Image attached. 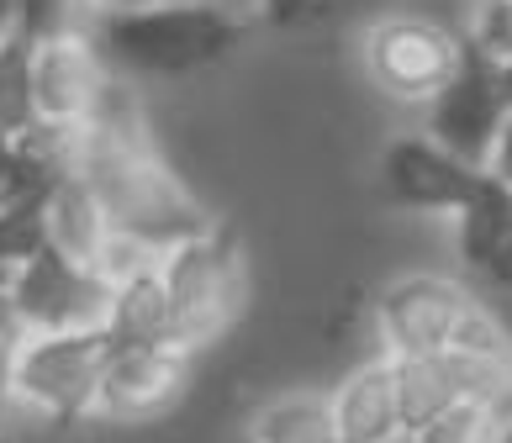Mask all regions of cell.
Returning <instances> with one entry per match:
<instances>
[{
    "label": "cell",
    "instance_id": "6da1fadb",
    "mask_svg": "<svg viewBox=\"0 0 512 443\" xmlns=\"http://www.w3.org/2000/svg\"><path fill=\"white\" fill-rule=\"evenodd\" d=\"M80 175L106 206L111 227L159 259L212 227V211L164 159L154 122L138 101V85L127 80H111L96 117L80 132Z\"/></svg>",
    "mask_w": 512,
    "mask_h": 443
},
{
    "label": "cell",
    "instance_id": "7a4b0ae2",
    "mask_svg": "<svg viewBox=\"0 0 512 443\" xmlns=\"http://www.w3.org/2000/svg\"><path fill=\"white\" fill-rule=\"evenodd\" d=\"M243 16L227 0H180L148 11H101L90 37L101 59L127 85L138 80H191L233 53Z\"/></svg>",
    "mask_w": 512,
    "mask_h": 443
},
{
    "label": "cell",
    "instance_id": "3957f363",
    "mask_svg": "<svg viewBox=\"0 0 512 443\" xmlns=\"http://www.w3.org/2000/svg\"><path fill=\"white\" fill-rule=\"evenodd\" d=\"M164 291H169V333L175 349L185 354H206L217 338H227L249 306V259L233 243V233H222L212 222L201 238L169 248L159 259Z\"/></svg>",
    "mask_w": 512,
    "mask_h": 443
},
{
    "label": "cell",
    "instance_id": "277c9868",
    "mask_svg": "<svg viewBox=\"0 0 512 443\" xmlns=\"http://www.w3.org/2000/svg\"><path fill=\"white\" fill-rule=\"evenodd\" d=\"M106 359H111V338L101 327H80V333H27L16 359H11V417H32L43 428L96 422Z\"/></svg>",
    "mask_w": 512,
    "mask_h": 443
},
{
    "label": "cell",
    "instance_id": "5b68a950",
    "mask_svg": "<svg viewBox=\"0 0 512 443\" xmlns=\"http://www.w3.org/2000/svg\"><path fill=\"white\" fill-rule=\"evenodd\" d=\"M370 85L402 106H428L465 64V32L423 11H386L359 37Z\"/></svg>",
    "mask_w": 512,
    "mask_h": 443
},
{
    "label": "cell",
    "instance_id": "8992f818",
    "mask_svg": "<svg viewBox=\"0 0 512 443\" xmlns=\"http://www.w3.org/2000/svg\"><path fill=\"white\" fill-rule=\"evenodd\" d=\"M470 285L454 275H433V269H412L396 275L381 296H375V338H381L386 359L407 354H449L460 322L470 317Z\"/></svg>",
    "mask_w": 512,
    "mask_h": 443
},
{
    "label": "cell",
    "instance_id": "52a82bcc",
    "mask_svg": "<svg viewBox=\"0 0 512 443\" xmlns=\"http://www.w3.org/2000/svg\"><path fill=\"white\" fill-rule=\"evenodd\" d=\"M111 64L101 59L90 32H48L32 37V111L37 127L85 132L101 95L111 90Z\"/></svg>",
    "mask_w": 512,
    "mask_h": 443
},
{
    "label": "cell",
    "instance_id": "ba28073f",
    "mask_svg": "<svg viewBox=\"0 0 512 443\" xmlns=\"http://www.w3.org/2000/svg\"><path fill=\"white\" fill-rule=\"evenodd\" d=\"M106 291L111 285L96 269L64 259L59 248H48V243L37 248L6 285V296H11L27 333H80V327H101Z\"/></svg>",
    "mask_w": 512,
    "mask_h": 443
},
{
    "label": "cell",
    "instance_id": "9c48e42d",
    "mask_svg": "<svg viewBox=\"0 0 512 443\" xmlns=\"http://www.w3.org/2000/svg\"><path fill=\"white\" fill-rule=\"evenodd\" d=\"M196 375V359L175 349V343H143V349H111L96 417L111 428H138V422L164 417L185 396Z\"/></svg>",
    "mask_w": 512,
    "mask_h": 443
},
{
    "label": "cell",
    "instance_id": "30bf717a",
    "mask_svg": "<svg viewBox=\"0 0 512 443\" xmlns=\"http://www.w3.org/2000/svg\"><path fill=\"white\" fill-rule=\"evenodd\" d=\"M481 180L486 175L476 164L444 153L433 138H423V132L396 138L381 153V190H386V201L407 206V211H428V217H454V211L476 196Z\"/></svg>",
    "mask_w": 512,
    "mask_h": 443
},
{
    "label": "cell",
    "instance_id": "8fae6325",
    "mask_svg": "<svg viewBox=\"0 0 512 443\" xmlns=\"http://www.w3.org/2000/svg\"><path fill=\"white\" fill-rule=\"evenodd\" d=\"M502 117H507V111H502V95H497V69H491L481 53L465 48L460 74H454V80L428 101V132H423V138H433L444 153H454V159H465V164L481 169Z\"/></svg>",
    "mask_w": 512,
    "mask_h": 443
},
{
    "label": "cell",
    "instance_id": "7c38bea8",
    "mask_svg": "<svg viewBox=\"0 0 512 443\" xmlns=\"http://www.w3.org/2000/svg\"><path fill=\"white\" fill-rule=\"evenodd\" d=\"M328 422L333 443H386L402 433V412H396L391 391V359L370 354L328 391Z\"/></svg>",
    "mask_w": 512,
    "mask_h": 443
},
{
    "label": "cell",
    "instance_id": "4fadbf2b",
    "mask_svg": "<svg viewBox=\"0 0 512 443\" xmlns=\"http://www.w3.org/2000/svg\"><path fill=\"white\" fill-rule=\"evenodd\" d=\"M43 238H48V248H59L64 259H74V264H85V269L101 275L111 243H117V227H111L106 206L96 201V190L85 185V175H69L43 201Z\"/></svg>",
    "mask_w": 512,
    "mask_h": 443
},
{
    "label": "cell",
    "instance_id": "5bb4252c",
    "mask_svg": "<svg viewBox=\"0 0 512 443\" xmlns=\"http://www.w3.org/2000/svg\"><path fill=\"white\" fill-rule=\"evenodd\" d=\"M101 333L111 338V349L175 343V333H169V291H164L159 264H143V269H132V275H122V280H111Z\"/></svg>",
    "mask_w": 512,
    "mask_h": 443
},
{
    "label": "cell",
    "instance_id": "9a60e30c",
    "mask_svg": "<svg viewBox=\"0 0 512 443\" xmlns=\"http://www.w3.org/2000/svg\"><path fill=\"white\" fill-rule=\"evenodd\" d=\"M391 391H396V412H402V433L417 438L428 433L449 407H460V370L449 354H407L391 359Z\"/></svg>",
    "mask_w": 512,
    "mask_h": 443
},
{
    "label": "cell",
    "instance_id": "2e32d148",
    "mask_svg": "<svg viewBox=\"0 0 512 443\" xmlns=\"http://www.w3.org/2000/svg\"><path fill=\"white\" fill-rule=\"evenodd\" d=\"M249 443H333L328 391H280L249 417Z\"/></svg>",
    "mask_w": 512,
    "mask_h": 443
},
{
    "label": "cell",
    "instance_id": "e0dca14e",
    "mask_svg": "<svg viewBox=\"0 0 512 443\" xmlns=\"http://www.w3.org/2000/svg\"><path fill=\"white\" fill-rule=\"evenodd\" d=\"M507 227H512V196L497 190L491 180H481L476 196L454 211V254H460V264L470 275L486 269V259L497 254V243L507 238Z\"/></svg>",
    "mask_w": 512,
    "mask_h": 443
},
{
    "label": "cell",
    "instance_id": "ac0fdd59",
    "mask_svg": "<svg viewBox=\"0 0 512 443\" xmlns=\"http://www.w3.org/2000/svg\"><path fill=\"white\" fill-rule=\"evenodd\" d=\"M0 127H6V138L37 127V111H32V37L27 32L0 37Z\"/></svg>",
    "mask_w": 512,
    "mask_h": 443
},
{
    "label": "cell",
    "instance_id": "d6986e66",
    "mask_svg": "<svg viewBox=\"0 0 512 443\" xmlns=\"http://www.w3.org/2000/svg\"><path fill=\"white\" fill-rule=\"evenodd\" d=\"M465 48L481 53L486 64L512 59V0H476L465 27Z\"/></svg>",
    "mask_w": 512,
    "mask_h": 443
},
{
    "label": "cell",
    "instance_id": "ffe728a7",
    "mask_svg": "<svg viewBox=\"0 0 512 443\" xmlns=\"http://www.w3.org/2000/svg\"><path fill=\"white\" fill-rule=\"evenodd\" d=\"M502 433V417L491 407H476V401H460L449 407L428 433H417V443H497Z\"/></svg>",
    "mask_w": 512,
    "mask_h": 443
},
{
    "label": "cell",
    "instance_id": "44dd1931",
    "mask_svg": "<svg viewBox=\"0 0 512 443\" xmlns=\"http://www.w3.org/2000/svg\"><path fill=\"white\" fill-rule=\"evenodd\" d=\"M22 338H27V327L16 317L11 296L0 291V428H6V417H11V359L22 349Z\"/></svg>",
    "mask_w": 512,
    "mask_h": 443
},
{
    "label": "cell",
    "instance_id": "7402d4cb",
    "mask_svg": "<svg viewBox=\"0 0 512 443\" xmlns=\"http://www.w3.org/2000/svg\"><path fill=\"white\" fill-rule=\"evenodd\" d=\"M481 175L497 185V190H507V196H512V117H502L497 138H491L486 159H481Z\"/></svg>",
    "mask_w": 512,
    "mask_h": 443
},
{
    "label": "cell",
    "instance_id": "603a6c76",
    "mask_svg": "<svg viewBox=\"0 0 512 443\" xmlns=\"http://www.w3.org/2000/svg\"><path fill=\"white\" fill-rule=\"evenodd\" d=\"M481 280H486V285H491V291H497V296H512V227H507V238L497 243V254L486 259Z\"/></svg>",
    "mask_w": 512,
    "mask_h": 443
},
{
    "label": "cell",
    "instance_id": "cb8c5ba5",
    "mask_svg": "<svg viewBox=\"0 0 512 443\" xmlns=\"http://www.w3.org/2000/svg\"><path fill=\"white\" fill-rule=\"evenodd\" d=\"M101 11H148V6H180V0H96Z\"/></svg>",
    "mask_w": 512,
    "mask_h": 443
},
{
    "label": "cell",
    "instance_id": "d4e9b609",
    "mask_svg": "<svg viewBox=\"0 0 512 443\" xmlns=\"http://www.w3.org/2000/svg\"><path fill=\"white\" fill-rule=\"evenodd\" d=\"M497 69V95H502V111L512 117V59H502V64H491Z\"/></svg>",
    "mask_w": 512,
    "mask_h": 443
},
{
    "label": "cell",
    "instance_id": "484cf974",
    "mask_svg": "<svg viewBox=\"0 0 512 443\" xmlns=\"http://www.w3.org/2000/svg\"><path fill=\"white\" fill-rule=\"evenodd\" d=\"M16 22H22V6H16V0H0V37L16 32Z\"/></svg>",
    "mask_w": 512,
    "mask_h": 443
},
{
    "label": "cell",
    "instance_id": "4316f807",
    "mask_svg": "<svg viewBox=\"0 0 512 443\" xmlns=\"http://www.w3.org/2000/svg\"><path fill=\"white\" fill-rule=\"evenodd\" d=\"M497 443H512V417L502 422V433H497Z\"/></svg>",
    "mask_w": 512,
    "mask_h": 443
},
{
    "label": "cell",
    "instance_id": "83f0119b",
    "mask_svg": "<svg viewBox=\"0 0 512 443\" xmlns=\"http://www.w3.org/2000/svg\"><path fill=\"white\" fill-rule=\"evenodd\" d=\"M11 148V138H6V127H0V153H6Z\"/></svg>",
    "mask_w": 512,
    "mask_h": 443
},
{
    "label": "cell",
    "instance_id": "f1b7e54d",
    "mask_svg": "<svg viewBox=\"0 0 512 443\" xmlns=\"http://www.w3.org/2000/svg\"><path fill=\"white\" fill-rule=\"evenodd\" d=\"M386 443H412V438H407V433H396V438H386Z\"/></svg>",
    "mask_w": 512,
    "mask_h": 443
},
{
    "label": "cell",
    "instance_id": "f546056e",
    "mask_svg": "<svg viewBox=\"0 0 512 443\" xmlns=\"http://www.w3.org/2000/svg\"><path fill=\"white\" fill-rule=\"evenodd\" d=\"M412 443H417V438H412Z\"/></svg>",
    "mask_w": 512,
    "mask_h": 443
}]
</instances>
